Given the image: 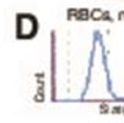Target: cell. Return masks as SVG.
<instances>
[{
	"instance_id": "obj_1",
	"label": "cell",
	"mask_w": 124,
	"mask_h": 123,
	"mask_svg": "<svg viewBox=\"0 0 124 123\" xmlns=\"http://www.w3.org/2000/svg\"><path fill=\"white\" fill-rule=\"evenodd\" d=\"M16 36L21 40H30L36 35L38 32V22L35 19V16L31 14H17V21H16Z\"/></svg>"
}]
</instances>
